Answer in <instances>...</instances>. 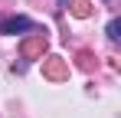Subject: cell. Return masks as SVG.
I'll return each instance as SVG.
<instances>
[{"label":"cell","instance_id":"obj_1","mask_svg":"<svg viewBox=\"0 0 121 118\" xmlns=\"http://www.w3.org/2000/svg\"><path fill=\"white\" fill-rule=\"evenodd\" d=\"M30 30H36V23L30 17H7L0 23V33L3 36H17V33H30Z\"/></svg>","mask_w":121,"mask_h":118},{"label":"cell","instance_id":"obj_2","mask_svg":"<svg viewBox=\"0 0 121 118\" xmlns=\"http://www.w3.org/2000/svg\"><path fill=\"white\" fill-rule=\"evenodd\" d=\"M43 49H46V39H43V36L23 43V56H36V53H43Z\"/></svg>","mask_w":121,"mask_h":118},{"label":"cell","instance_id":"obj_3","mask_svg":"<svg viewBox=\"0 0 121 118\" xmlns=\"http://www.w3.org/2000/svg\"><path fill=\"white\" fill-rule=\"evenodd\" d=\"M72 13L75 17H88V0H72Z\"/></svg>","mask_w":121,"mask_h":118},{"label":"cell","instance_id":"obj_4","mask_svg":"<svg viewBox=\"0 0 121 118\" xmlns=\"http://www.w3.org/2000/svg\"><path fill=\"white\" fill-rule=\"evenodd\" d=\"M118 36H121V20H111V23H108V39L118 43Z\"/></svg>","mask_w":121,"mask_h":118},{"label":"cell","instance_id":"obj_5","mask_svg":"<svg viewBox=\"0 0 121 118\" xmlns=\"http://www.w3.org/2000/svg\"><path fill=\"white\" fill-rule=\"evenodd\" d=\"M46 72H49V76H52V79H59L62 72H65V69H62V62H59V59H52V62L46 66Z\"/></svg>","mask_w":121,"mask_h":118}]
</instances>
